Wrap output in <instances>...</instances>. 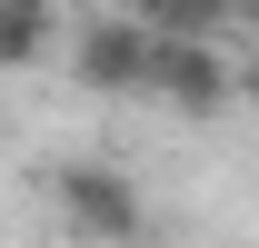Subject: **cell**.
<instances>
[{"label":"cell","mask_w":259,"mask_h":248,"mask_svg":"<svg viewBox=\"0 0 259 248\" xmlns=\"http://www.w3.org/2000/svg\"><path fill=\"white\" fill-rule=\"evenodd\" d=\"M50 199H60V228H70V238H100V248H130L140 228H150L130 169H110V159H70L60 179H50Z\"/></svg>","instance_id":"obj_1"},{"label":"cell","mask_w":259,"mask_h":248,"mask_svg":"<svg viewBox=\"0 0 259 248\" xmlns=\"http://www.w3.org/2000/svg\"><path fill=\"white\" fill-rule=\"evenodd\" d=\"M150 90H160L180 119H209V109H229L239 70L220 60V40H160V60H150Z\"/></svg>","instance_id":"obj_2"},{"label":"cell","mask_w":259,"mask_h":248,"mask_svg":"<svg viewBox=\"0 0 259 248\" xmlns=\"http://www.w3.org/2000/svg\"><path fill=\"white\" fill-rule=\"evenodd\" d=\"M150 60H160V40H150V20H140V10H130V20H90V30H80V90H150Z\"/></svg>","instance_id":"obj_3"},{"label":"cell","mask_w":259,"mask_h":248,"mask_svg":"<svg viewBox=\"0 0 259 248\" xmlns=\"http://www.w3.org/2000/svg\"><path fill=\"white\" fill-rule=\"evenodd\" d=\"M50 60V10H0V70H40Z\"/></svg>","instance_id":"obj_4"},{"label":"cell","mask_w":259,"mask_h":248,"mask_svg":"<svg viewBox=\"0 0 259 248\" xmlns=\"http://www.w3.org/2000/svg\"><path fill=\"white\" fill-rule=\"evenodd\" d=\"M0 10H50V0H0Z\"/></svg>","instance_id":"obj_5"},{"label":"cell","mask_w":259,"mask_h":248,"mask_svg":"<svg viewBox=\"0 0 259 248\" xmlns=\"http://www.w3.org/2000/svg\"><path fill=\"white\" fill-rule=\"evenodd\" d=\"M239 90H259V70H249V80H239Z\"/></svg>","instance_id":"obj_6"}]
</instances>
